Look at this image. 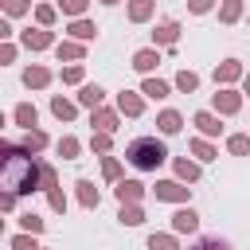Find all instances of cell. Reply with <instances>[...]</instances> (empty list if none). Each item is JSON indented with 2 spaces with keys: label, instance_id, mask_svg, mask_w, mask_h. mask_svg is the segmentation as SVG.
Here are the masks:
<instances>
[{
  "label": "cell",
  "instance_id": "12",
  "mask_svg": "<svg viewBox=\"0 0 250 250\" xmlns=\"http://www.w3.org/2000/svg\"><path fill=\"white\" fill-rule=\"evenodd\" d=\"M90 125L98 129V133H113L117 129V109H90Z\"/></svg>",
  "mask_w": 250,
  "mask_h": 250
},
{
  "label": "cell",
  "instance_id": "25",
  "mask_svg": "<svg viewBox=\"0 0 250 250\" xmlns=\"http://www.w3.org/2000/svg\"><path fill=\"white\" fill-rule=\"evenodd\" d=\"M55 148H59V156H62V160H78V148H82V145H78V137H70V133H66V137H59V145H55Z\"/></svg>",
  "mask_w": 250,
  "mask_h": 250
},
{
  "label": "cell",
  "instance_id": "14",
  "mask_svg": "<svg viewBox=\"0 0 250 250\" xmlns=\"http://www.w3.org/2000/svg\"><path fill=\"white\" fill-rule=\"evenodd\" d=\"M102 98H105V90H102L98 82H82V90H78V105L98 109V105H102Z\"/></svg>",
  "mask_w": 250,
  "mask_h": 250
},
{
  "label": "cell",
  "instance_id": "8",
  "mask_svg": "<svg viewBox=\"0 0 250 250\" xmlns=\"http://www.w3.org/2000/svg\"><path fill=\"white\" fill-rule=\"evenodd\" d=\"M242 78V62L238 59H223L219 66H215V86H230V82H238Z\"/></svg>",
  "mask_w": 250,
  "mask_h": 250
},
{
  "label": "cell",
  "instance_id": "50",
  "mask_svg": "<svg viewBox=\"0 0 250 250\" xmlns=\"http://www.w3.org/2000/svg\"><path fill=\"white\" fill-rule=\"evenodd\" d=\"M0 234H4V219H0Z\"/></svg>",
  "mask_w": 250,
  "mask_h": 250
},
{
  "label": "cell",
  "instance_id": "40",
  "mask_svg": "<svg viewBox=\"0 0 250 250\" xmlns=\"http://www.w3.org/2000/svg\"><path fill=\"white\" fill-rule=\"evenodd\" d=\"M31 8V0H4V16H23Z\"/></svg>",
  "mask_w": 250,
  "mask_h": 250
},
{
  "label": "cell",
  "instance_id": "2",
  "mask_svg": "<svg viewBox=\"0 0 250 250\" xmlns=\"http://www.w3.org/2000/svg\"><path fill=\"white\" fill-rule=\"evenodd\" d=\"M125 160H129L137 172H156V168L168 160V148H164V141H156V137H137V141L125 145Z\"/></svg>",
  "mask_w": 250,
  "mask_h": 250
},
{
  "label": "cell",
  "instance_id": "19",
  "mask_svg": "<svg viewBox=\"0 0 250 250\" xmlns=\"http://www.w3.org/2000/svg\"><path fill=\"white\" fill-rule=\"evenodd\" d=\"M152 8H156V0H129V20L133 23H148Z\"/></svg>",
  "mask_w": 250,
  "mask_h": 250
},
{
  "label": "cell",
  "instance_id": "29",
  "mask_svg": "<svg viewBox=\"0 0 250 250\" xmlns=\"http://www.w3.org/2000/svg\"><path fill=\"white\" fill-rule=\"evenodd\" d=\"M20 145H23L27 152H39V148H47V133H39V129H27Z\"/></svg>",
  "mask_w": 250,
  "mask_h": 250
},
{
  "label": "cell",
  "instance_id": "43",
  "mask_svg": "<svg viewBox=\"0 0 250 250\" xmlns=\"http://www.w3.org/2000/svg\"><path fill=\"white\" fill-rule=\"evenodd\" d=\"M188 8H191L195 16H203V12H211V8H215V0H188Z\"/></svg>",
  "mask_w": 250,
  "mask_h": 250
},
{
  "label": "cell",
  "instance_id": "31",
  "mask_svg": "<svg viewBox=\"0 0 250 250\" xmlns=\"http://www.w3.org/2000/svg\"><path fill=\"white\" fill-rule=\"evenodd\" d=\"M191 152H195L199 160H215V156H219V152H215V145H211L207 137H195V141H191Z\"/></svg>",
  "mask_w": 250,
  "mask_h": 250
},
{
  "label": "cell",
  "instance_id": "48",
  "mask_svg": "<svg viewBox=\"0 0 250 250\" xmlns=\"http://www.w3.org/2000/svg\"><path fill=\"white\" fill-rule=\"evenodd\" d=\"M102 4H109V8H113V4H121V0H102Z\"/></svg>",
  "mask_w": 250,
  "mask_h": 250
},
{
  "label": "cell",
  "instance_id": "32",
  "mask_svg": "<svg viewBox=\"0 0 250 250\" xmlns=\"http://www.w3.org/2000/svg\"><path fill=\"white\" fill-rule=\"evenodd\" d=\"M148 250H180L176 234H148Z\"/></svg>",
  "mask_w": 250,
  "mask_h": 250
},
{
  "label": "cell",
  "instance_id": "33",
  "mask_svg": "<svg viewBox=\"0 0 250 250\" xmlns=\"http://www.w3.org/2000/svg\"><path fill=\"white\" fill-rule=\"evenodd\" d=\"M59 8H62V16L82 20V16H86V8H90V0H59Z\"/></svg>",
  "mask_w": 250,
  "mask_h": 250
},
{
  "label": "cell",
  "instance_id": "15",
  "mask_svg": "<svg viewBox=\"0 0 250 250\" xmlns=\"http://www.w3.org/2000/svg\"><path fill=\"white\" fill-rule=\"evenodd\" d=\"M113 191H117V199H121V203H141V195H145V184H141V180H121Z\"/></svg>",
  "mask_w": 250,
  "mask_h": 250
},
{
  "label": "cell",
  "instance_id": "6",
  "mask_svg": "<svg viewBox=\"0 0 250 250\" xmlns=\"http://www.w3.org/2000/svg\"><path fill=\"white\" fill-rule=\"evenodd\" d=\"M20 47H27V51H47V47H55V35H51L47 27H27V31H20Z\"/></svg>",
  "mask_w": 250,
  "mask_h": 250
},
{
  "label": "cell",
  "instance_id": "10",
  "mask_svg": "<svg viewBox=\"0 0 250 250\" xmlns=\"http://www.w3.org/2000/svg\"><path fill=\"white\" fill-rule=\"evenodd\" d=\"M152 39H156V47H172V43L180 39V23H176V20H160L156 31H152Z\"/></svg>",
  "mask_w": 250,
  "mask_h": 250
},
{
  "label": "cell",
  "instance_id": "26",
  "mask_svg": "<svg viewBox=\"0 0 250 250\" xmlns=\"http://www.w3.org/2000/svg\"><path fill=\"white\" fill-rule=\"evenodd\" d=\"M176 176H180V180H188V184H195V180H199V164H195V160H188V156H180V160H176Z\"/></svg>",
  "mask_w": 250,
  "mask_h": 250
},
{
  "label": "cell",
  "instance_id": "44",
  "mask_svg": "<svg viewBox=\"0 0 250 250\" xmlns=\"http://www.w3.org/2000/svg\"><path fill=\"white\" fill-rule=\"evenodd\" d=\"M12 59H16V47L12 43H0V66H8Z\"/></svg>",
  "mask_w": 250,
  "mask_h": 250
},
{
  "label": "cell",
  "instance_id": "20",
  "mask_svg": "<svg viewBox=\"0 0 250 250\" xmlns=\"http://www.w3.org/2000/svg\"><path fill=\"white\" fill-rule=\"evenodd\" d=\"M55 55H59V62H62V59H66V62H78V59L86 55V47H82V43L62 39V43H55Z\"/></svg>",
  "mask_w": 250,
  "mask_h": 250
},
{
  "label": "cell",
  "instance_id": "5",
  "mask_svg": "<svg viewBox=\"0 0 250 250\" xmlns=\"http://www.w3.org/2000/svg\"><path fill=\"white\" fill-rule=\"evenodd\" d=\"M238 109H242V94L230 90V86H219V90H215V113H219V117H230V113H238Z\"/></svg>",
  "mask_w": 250,
  "mask_h": 250
},
{
  "label": "cell",
  "instance_id": "28",
  "mask_svg": "<svg viewBox=\"0 0 250 250\" xmlns=\"http://www.w3.org/2000/svg\"><path fill=\"white\" fill-rule=\"evenodd\" d=\"M51 113H55L59 121H74V102H66V98H51Z\"/></svg>",
  "mask_w": 250,
  "mask_h": 250
},
{
  "label": "cell",
  "instance_id": "42",
  "mask_svg": "<svg viewBox=\"0 0 250 250\" xmlns=\"http://www.w3.org/2000/svg\"><path fill=\"white\" fill-rule=\"evenodd\" d=\"M191 250H230V246H227L223 238H199V242H195Z\"/></svg>",
  "mask_w": 250,
  "mask_h": 250
},
{
  "label": "cell",
  "instance_id": "41",
  "mask_svg": "<svg viewBox=\"0 0 250 250\" xmlns=\"http://www.w3.org/2000/svg\"><path fill=\"white\" fill-rule=\"evenodd\" d=\"M62 82H66V86H78V82H82V66H78V62H74V66H62Z\"/></svg>",
  "mask_w": 250,
  "mask_h": 250
},
{
  "label": "cell",
  "instance_id": "1",
  "mask_svg": "<svg viewBox=\"0 0 250 250\" xmlns=\"http://www.w3.org/2000/svg\"><path fill=\"white\" fill-rule=\"evenodd\" d=\"M39 184H43L39 160H35L23 145H4V141H0V188L20 199V195L39 191Z\"/></svg>",
  "mask_w": 250,
  "mask_h": 250
},
{
  "label": "cell",
  "instance_id": "35",
  "mask_svg": "<svg viewBox=\"0 0 250 250\" xmlns=\"http://www.w3.org/2000/svg\"><path fill=\"white\" fill-rule=\"evenodd\" d=\"M20 227H23L27 234H39V230H43V219H39L35 211H23V215H20Z\"/></svg>",
  "mask_w": 250,
  "mask_h": 250
},
{
  "label": "cell",
  "instance_id": "39",
  "mask_svg": "<svg viewBox=\"0 0 250 250\" xmlns=\"http://www.w3.org/2000/svg\"><path fill=\"white\" fill-rule=\"evenodd\" d=\"M35 20H39V27H51V23H55V8H51V4H39V8H35Z\"/></svg>",
  "mask_w": 250,
  "mask_h": 250
},
{
  "label": "cell",
  "instance_id": "36",
  "mask_svg": "<svg viewBox=\"0 0 250 250\" xmlns=\"http://www.w3.org/2000/svg\"><path fill=\"white\" fill-rule=\"evenodd\" d=\"M102 176L113 180V184H121V164H117L113 156H105V160H102Z\"/></svg>",
  "mask_w": 250,
  "mask_h": 250
},
{
  "label": "cell",
  "instance_id": "49",
  "mask_svg": "<svg viewBox=\"0 0 250 250\" xmlns=\"http://www.w3.org/2000/svg\"><path fill=\"white\" fill-rule=\"evenodd\" d=\"M0 129H4V113H0Z\"/></svg>",
  "mask_w": 250,
  "mask_h": 250
},
{
  "label": "cell",
  "instance_id": "4",
  "mask_svg": "<svg viewBox=\"0 0 250 250\" xmlns=\"http://www.w3.org/2000/svg\"><path fill=\"white\" fill-rule=\"evenodd\" d=\"M152 195H156L160 203H188V195H191V188H184L180 180H160V184L152 188Z\"/></svg>",
  "mask_w": 250,
  "mask_h": 250
},
{
  "label": "cell",
  "instance_id": "47",
  "mask_svg": "<svg viewBox=\"0 0 250 250\" xmlns=\"http://www.w3.org/2000/svg\"><path fill=\"white\" fill-rule=\"evenodd\" d=\"M242 94H250V74H242Z\"/></svg>",
  "mask_w": 250,
  "mask_h": 250
},
{
  "label": "cell",
  "instance_id": "3",
  "mask_svg": "<svg viewBox=\"0 0 250 250\" xmlns=\"http://www.w3.org/2000/svg\"><path fill=\"white\" fill-rule=\"evenodd\" d=\"M39 176H43V191H47V203H51V211H66V195H62V184H59V176H55V168L51 164H39Z\"/></svg>",
  "mask_w": 250,
  "mask_h": 250
},
{
  "label": "cell",
  "instance_id": "30",
  "mask_svg": "<svg viewBox=\"0 0 250 250\" xmlns=\"http://www.w3.org/2000/svg\"><path fill=\"white\" fill-rule=\"evenodd\" d=\"M227 148H230L234 156H246V152H250V133H230V137H227Z\"/></svg>",
  "mask_w": 250,
  "mask_h": 250
},
{
  "label": "cell",
  "instance_id": "37",
  "mask_svg": "<svg viewBox=\"0 0 250 250\" xmlns=\"http://www.w3.org/2000/svg\"><path fill=\"white\" fill-rule=\"evenodd\" d=\"M12 250H43V246L35 242V234H27V230H23V234H16V238H12Z\"/></svg>",
  "mask_w": 250,
  "mask_h": 250
},
{
  "label": "cell",
  "instance_id": "9",
  "mask_svg": "<svg viewBox=\"0 0 250 250\" xmlns=\"http://www.w3.org/2000/svg\"><path fill=\"white\" fill-rule=\"evenodd\" d=\"M199 227V215L191 211V207H180L176 215H172V234H191Z\"/></svg>",
  "mask_w": 250,
  "mask_h": 250
},
{
  "label": "cell",
  "instance_id": "17",
  "mask_svg": "<svg viewBox=\"0 0 250 250\" xmlns=\"http://www.w3.org/2000/svg\"><path fill=\"white\" fill-rule=\"evenodd\" d=\"M23 86H27V90L51 86V70H47V66H27V70H23Z\"/></svg>",
  "mask_w": 250,
  "mask_h": 250
},
{
  "label": "cell",
  "instance_id": "23",
  "mask_svg": "<svg viewBox=\"0 0 250 250\" xmlns=\"http://www.w3.org/2000/svg\"><path fill=\"white\" fill-rule=\"evenodd\" d=\"M117 219H121L125 227H141V223H145V211H141L137 203H121V211H117Z\"/></svg>",
  "mask_w": 250,
  "mask_h": 250
},
{
  "label": "cell",
  "instance_id": "16",
  "mask_svg": "<svg viewBox=\"0 0 250 250\" xmlns=\"http://www.w3.org/2000/svg\"><path fill=\"white\" fill-rule=\"evenodd\" d=\"M156 62H160V51H156V47H141V51L133 55V70H141V74H148Z\"/></svg>",
  "mask_w": 250,
  "mask_h": 250
},
{
  "label": "cell",
  "instance_id": "27",
  "mask_svg": "<svg viewBox=\"0 0 250 250\" xmlns=\"http://www.w3.org/2000/svg\"><path fill=\"white\" fill-rule=\"evenodd\" d=\"M176 90L195 94V90H199V74H195V70H180V74H176Z\"/></svg>",
  "mask_w": 250,
  "mask_h": 250
},
{
  "label": "cell",
  "instance_id": "11",
  "mask_svg": "<svg viewBox=\"0 0 250 250\" xmlns=\"http://www.w3.org/2000/svg\"><path fill=\"white\" fill-rule=\"evenodd\" d=\"M141 109H145L141 94H133V90H121V94H117V113H125V117H141Z\"/></svg>",
  "mask_w": 250,
  "mask_h": 250
},
{
  "label": "cell",
  "instance_id": "34",
  "mask_svg": "<svg viewBox=\"0 0 250 250\" xmlns=\"http://www.w3.org/2000/svg\"><path fill=\"white\" fill-rule=\"evenodd\" d=\"M141 94H148V98H168V82H160V78H145Z\"/></svg>",
  "mask_w": 250,
  "mask_h": 250
},
{
  "label": "cell",
  "instance_id": "46",
  "mask_svg": "<svg viewBox=\"0 0 250 250\" xmlns=\"http://www.w3.org/2000/svg\"><path fill=\"white\" fill-rule=\"evenodd\" d=\"M8 35H12V23H8V16H0V43H8Z\"/></svg>",
  "mask_w": 250,
  "mask_h": 250
},
{
  "label": "cell",
  "instance_id": "45",
  "mask_svg": "<svg viewBox=\"0 0 250 250\" xmlns=\"http://www.w3.org/2000/svg\"><path fill=\"white\" fill-rule=\"evenodd\" d=\"M12 207H16V195H12V191H4V188H0V211H12Z\"/></svg>",
  "mask_w": 250,
  "mask_h": 250
},
{
  "label": "cell",
  "instance_id": "38",
  "mask_svg": "<svg viewBox=\"0 0 250 250\" xmlns=\"http://www.w3.org/2000/svg\"><path fill=\"white\" fill-rule=\"evenodd\" d=\"M109 137H113V133H94V137H90V148H94V152H109V148H113Z\"/></svg>",
  "mask_w": 250,
  "mask_h": 250
},
{
  "label": "cell",
  "instance_id": "22",
  "mask_svg": "<svg viewBox=\"0 0 250 250\" xmlns=\"http://www.w3.org/2000/svg\"><path fill=\"white\" fill-rule=\"evenodd\" d=\"M35 121H39L35 105H31V102H20V105H16V125H23V133H27V129H35Z\"/></svg>",
  "mask_w": 250,
  "mask_h": 250
},
{
  "label": "cell",
  "instance_id": "18",
  "mask_svg": "<svg viewBox=\"0 0 250 250\" xmlns=\"http://www.w3.org/2000/svg\"><path fill=\"white\" fill-rule=\"evenodd\" d=\"M74 191H78V203H82L86 211H94V207L102 203V195H98V188H94L90 180H78V184H74Z\"/></svg>",
  "mask_w": 250,
  "mask_h": 250
},
{
  "label": "cell",
  "instance_id": "13",
  "mask_svg": "<svg viewBox=\"0 0 250 250\" xmlns=\"http://www.w3.org/2000/svg\"><path fill=\"white\" fill-rule=\"evenodd\" d=\"M66 31H70L78 43H90V39H98V23H94V20H86V16H82V20H70V27H66Z\"/></svg>",
  "mask_w": 250,
  "mask_h": 250
},
{
  "label": "cell",
  "instance_id": "7",
  "mask_svg": "<svg viewBox=\"0 0 250 250\" xmlns=\"http://www.w3.org/2000/svg\"><path fill=\"white\" fill-rule=\"evenodd\" d=\"M191 125L199 129V137H219V133H223V121H219V113H211V109H199V113L191 117Z\"/></svg>",
  "mask_w": 250,
  "mask_h": 250
},
{
  "label": "cell",
  "instance_id": "24",
  "mask_svg": "<svg viewBox=\"0 0 250 250\" xmlns=\"http://www.w3.org/2000/svg\"><path fill=\"white\" fill-rule=\"evenodd\" d=\"M242 16V0H223L219 4V23H238Z\"/></svg>",
  "mask_w": 250,
  "mask_h": 250
},
{
  "label": "cell",
  "instance_id": "21",
  "mask_svg": "<svg viewBox=\"0 0 250 250\" xmlns=\"http://www.w3.org/2000/svg\"><path fill=\"white\" fill-rule=\"evenodd\" d=\"M156 125H160V133H164V137H172V133H180V129H184V117H180L176 109H164V113L156 117Z\"/></svg>",
  "mask_w": 250,
  "mask_h": 250
}]
</instances>
